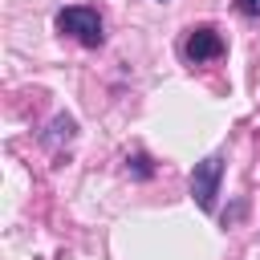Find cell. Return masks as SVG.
I'll list each match as a JSON object with an SVG mask.
<instances>
[{
	"label": "cell",
	"mask_w": 260,
	"mask_h": 260,
	"mask_svg": "<svg viewBox=\"0 0 260 260\" xmlns=\"http://www.w3.org/2000/svg\"><path fill=\"white\" fill-rule=\"evenodd\" d=\"M57 28L69 32V37H73L77 45H85V49H102V41H106L102 12H98L93 4H69V8H61V12H57Z\"/></svg>",
	"instance_id": "obj_1"
},
{
	"label": "cell",
	"mask_w": 260,
	"mask_h": 260,
	"mask_svg": "<svg viewBox=\"0 0 260 260\" xmlns=\"http://www.w3.org/2000/svg\"><path fill=\"white\" fill-rule=\"evenodd\" d=\"M219 183H223V154H207L195 162L191 171V199L199 203V211H215V199H219Z\"/></svg>",
	"instance_id": "obj_2"
},
{
	"label": "cell",
	"mask_w": 260,
	"mask_h": 260,
	"mask_svg": "<svg viewBox=\"0 0 260 260\" xmlns=\"http://www.w3.org/2000/svg\"><path fill=\"white\" fill-rule=\"evenodd\" d=\"M223 53H228V41H223L219 28H211V24H195V28L187 32V41H183V57H187L191 65L215 61V57H223Z\"/></svg>",
	"instance_id": "obj_3"
},
{
	"label": "cell",
	"mask_w": 260,
	"mask_h": 260,
	"mask_svg": "<svg viewBox=\"0 0 260 260\" xmlns=\"http://www.w3.org/2000/svg\"><path fill=\"white\" fill-rule=\"evenodd\" d=\"M73 138H77V122H73L69 114H57V118L41 130V146L53 150V154H61V146H69Z\"/></svg>",
	"instance_id": "obj_4"
},
{
	"label": "cell",
	"mask_w": 260,
	"mask_h": 260,
	"mask_svg": "<svg viewBox=\"0 0 260 260\" xmlns=\"http://www.w3.org/2000/svg\"><path fill=\"white\" fill-rule=\"evenodd\" d=\"M126 171H130L134 179H154V162H150V154H142V150L126 158Z\"/></svg>",
	"instance_id": "obj_5"
},
{
	"label": "cell",
	"mask_w": 260,
	"mask_h": 260,
	"mask_svg": "<svg viewBox=\"0 0 260 260\" xmlns=\"http://www.w3.org/2000/svg\"><path fill=\"white\" fill-rule=\"evenodd\" d=\"M236 12H240V16H252V20H260V0H236Z\"/></svg>",
	"instance_id": "obj_6"
}]
</instances>
